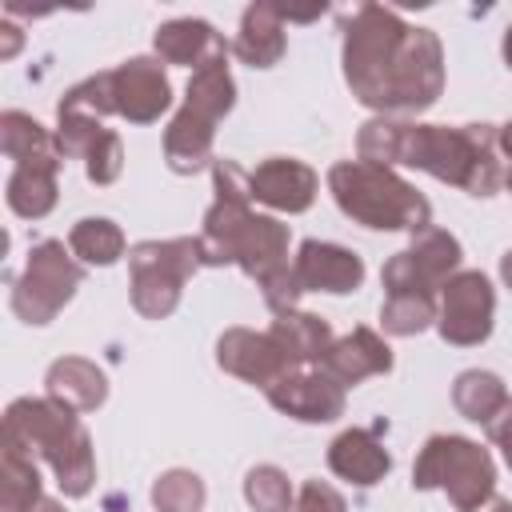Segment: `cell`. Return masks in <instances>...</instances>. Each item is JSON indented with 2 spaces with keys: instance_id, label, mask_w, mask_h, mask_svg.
<instances>
[{
  "instance_id": "cell-1",
  "label": "cell",
  "mask_w": 512,
  "mask_h": 512,
  "mask_svg": "<svg viewBox=\"0 0 512 512\" xmlns=\"http://www.w3.org/2000/svg\"><path fill=\"white\" fill-rule=\"evenodd\" d=\"M344 80L376 112H424L444 92L436 32L412 28L384 4H356L344 20Z\"/></svg>"
},
{
  "instance_id": "cell-2",
  "label": "cell",
  "mask_w": 512,
  "mask_h": 512,
  "mask_svg": "<svg viewBox=\"0 0 512 512\" xmlns=\"http://www.w3.org/2000/svg\"><path fill=\"white\" fill-rule=\"evenodd\" d=\"M496 128L488 124H404L392 116H376L360 128L356 152L368 164H408L444 184H456L472 196H492L504 184V168L496 160Z\"/></svg>"
},
{
  "instance_id": "cell-3",
  "label": "cell",
  "mask_w": 512,
  "mask_h": 512,
  "mask_svg": "<svg viewBox=\"0 0 512 512\" xmlns=\"http://www.w3.org/2000/svg\"><path fill=\"white\" fill-rule=\"evenodd\" d=\"M212 192L216 200L204 212V232L196 236L200 260L208 268L236 264L256 284L280 272L288 264V224L252 212L248 172H240V164L232 160H212Z\"/></svg>"
},
{
  "instance_id": "cell-4",
  "label": "cell",
  "mask_w": 512,
  "mask_h": 512,
  "mask_svg": "<svg viewBox=\"0 0 512 512\" xmlns=\"http://www.w3.org/2000/svg\"><path fill=\"white\" fill-rule=\"evenodd\" d=\"M4 440L24 448L28 456H44L48 468L56 472V484L64 496H88L96 480V456L84 424L76 412L56 404L52 396L44 400H12L4 412Z\"/></svg>"
},
{
  "instance_id": "cell-5",
  "label": "cell",
  "mask_w": 512,
  "mask_h": 512,
  "mask_svg": "<svg viewBox=\"0 0 512 512\" xmlns=\"http://www.w3.org/2000/svg\"><path fill=\"white\" fill-rule=\"evenodd\" d=\"M328 192L344 216L376 232H424L432 228L428 200L392 168L368 160H336L328 168Z\"/></svg>"
},
{
  "instance_id": "cell-6",
  "label": "cell",
  "mask_w": 512,
  "mask_h": 512,
  "mask_svg": "<svg viewBox=\"0 0 512 512\" xmlns=\"http://www.w3.org/2000/svg\"><path fill=\"white\" fill-rule=\"evenodd\" d=\"M232 104H236V84L228 72V48H220L192 72L188 96L172 116V124L164 128V160L172 172L192 176L212 160L216 124L220 116L232 112Z\"/></svg>"
},
{
  "instance_id": "cell-7",
  "label": "cell",
  "mask_w": 512,
  "mask_h": 512,
  "mask_svg": "<svg viewBox=\"0 0 512 512\" xmlns=\"http://www.w3.org/2000/svg\"><path fill=\"white\" fill-rule=\"evenodd\" d=\"M412 488H440L460 512L480 508L496 488V464L488 448L468 436H428L412 464Z\"/></svg>"
},
{
  "instance_id": "cell-8",
  "label": "cell",
  "mask_w": 512,
  "mask_h": 512,
  "mask_svg": "<svg viewBox=\"0 0 512 512\" xmlns=\"http://www.w3.org/2000/svg\"><path fill=\"white\" fill-rule=\"evenodd\" d=\"M204 268L200 260V240L176 236V240H140L128 252V272H132V308L144 320H164L180 304L184 280Z\"/></svg>"
},
{
  "instance_id": "cell-9",
  "label": "cell",
  "mask_w": 512,
  "mask_h": 512,
  "mask_svg": "<svg viewBox=\"0 0 512 512\" xmlns=\"http://www.w3.org/2000/svg\"><path fill=\"white\" fill-rule=\"evenodd\" d=\"M80 280L84 268L72 260V248H64L60 240H40L12 288V312L24 324H48L76 296Z\"/></svg>"
},
{
  "instance_id": "cell-10",
  "label": "cell",
  "mask_w": 512,
  "mask_h": 512,
  "mask_svg": "<svg viewBox=\"0 0 512 512\" xmlns=\"http://www.w3.org/2000/svg\"><path fill=\"white\" fill-rule=\"evenodd\" d=\"M456 272H460V240L444 228H424V232H416V240L404 252H396L384 264L380 280H384L388 296H404V292L436 296V292H444V284Z\"/></svg>"
},
{
  "instance_id": "cell-11",
  "label": "cell",
  "mask_w": 512,
  "mask_h": 512,
  "mask_svg": "<svg viewBox=\"0 0 512 512\" xmlns=\"http://www.w3.org/2000/svg\"><path fill=\"white\" fill-rule=\"evenodd\" d=\"M492 312H496V292L484 272H456L444 292H440V316L436 328L448 344L472 348L488 340L492 332Z\"/></svg>"
},
{
  "instance_id": "cell-12",
  "label": "cell",
  "mask_w": 512,
  "mask_h": 512,
  "mask_svg": "<svg viewBox=\"0 0 512 512\" xmlns=\"http://www.w3.org/2000/svg\"><path fill=\"white\" fill-rule=\"evenodd\" d=\"M112 80V116H124L128 124H152L172 104V84L152 56H132L108 72Z\"/></svg>"
},
{
  "instance_id": "cell-13",
  "label": "cell",
  "mask_w": 512,
  "mask_h": 512,
  "mask_svg": "<svg viewBox=\"0 0 512 512\" xmlns=\"http://www.w3.org/2000/svg\"><path fill=\"white\" fill-rule=\"evenodd\" d=\"M216 360L224 372L256 384V388H272L280 376L296 372L292 356L280 348V340L272 332H252V328H228L216 340Z\"/></svg>"
},
{
  "instance_id": "cell-14",
  "label": "cell",
  "mask_w": 512,
  "mask_h": 512,
  "mask_svg": "<svg viewBox=\"0 0 512 512\" xmlns=\"http://www.w3.org/2000/svg\"><path fill=\"white\" fill-rule=\"evenodd\" d=\"M268 404L304 424H328L344 412V384H336L324 368H296L268 388Z\"/></svg>"
},
{
  "instance_id": "cell-15",
  "label": "cell",
  "mask_w": 512,
  "mask_h": 512,
  "mask_svg": "<svg viewBox=\"0 0 512 512\" xmlns=\"http://www.w3.org/2000/svg\"><path fill=\"white\" fill-rule=\"evenodd\" d=\"M316 172L304 160L272 156L248 172V192L256 204H268L276 212H304L316 200Z\"/></svg>"
},
{
  "instance_id": "cell-16",
  "label": "cell",
  "mask_w": 512,
  "mask_h": 512,
  "mask_svg": "<svg viewBox=\"0 0 512 512\" xmlns=\"http://www.w3.org/2000/svg\"><path fill=\"white\" fill-rule=\"evenodd\" d=\"M296 280L300 292H356L364 280V260L344 248V244H328V240H304L296 260Z\"/></svg>"
},
{
  "instance_id": "cell-17",
  "label": "cell",
  "mask_w": 512,
  "mask_h": 512,
  "mask_svg": "<svg viewBox=\"0 0 512 512\" xmlns=\"http://www.w3.org/2000/svg\"><path fill=\"white\" fill-rule=\"evenodd\" d=\"M320 368H324L336 384L352 388V384H360V380H368V376L392 372V352H388V344H384L372 328H352L348 336H336V340H332V348L324 352Z\"/></svg>"
},
{
  "instance_id": "cell-18",
  "label": "cell",
  "mask_w": 512,
  "mask_h": 512,
  "mask_svg": "<svg viewBox=\"0 0 512 512\" xmlns=\"http://www.w3.org/2000/svg\"><path fill=\"white\" fill-rule=\"evenodd\" d=\"M328 468H332L340 480L356 484V488H372L376 480L388 476L392 456H388V448H384L368 428H348V432H340V436L328 444Z\"/></svg>"
},
{
  "instance_id": "cell-19",
  "label": "cell",
  "mask_w": 512,
  "mask_h": 512,
  "mask_svg": "<svg viewBox=\"0 0 512 512\" xmlns=\"http://www.w3.org/2000/svg\"><path fill=\"white\" fill-rule=\"evenodd\" d=\"M44 384H48V396L56 404H64L68 412H76V416L80 412H96L104 404V396H108L104 372L92 360H84V356H60L48 368Z\"/></svg>"
},
{
  "instance_id": "cell-20",
  "label": "cell",
  "mask_w": 512,
  "mask_h": 512,
  "mask_svg": "<svg viewBox=\"0 0 512 512\" xmlns=\"http://www.w3.org/2000/svg\"><path fill=\"white\" fill-rule=\"evenodd\" d=\"M60 156L52 160H28V164H16L12 176H8V208L24 220H40L56 208V176H60Z\"/></svg>"
},
{
  "instance_id": "cell-21",
  "label": "cell",
  "mask_w": 512,
  "mask_h": 512,
  "mask_svg": "<svg viewBox=\"0 0 512 512\" xmlns=\"http://www.w3.org/2000/svg\"><path fill=\"white\" fill-rule=\"evenodd\" d=\"M232 52L252 68H272L284 56V12L276 4H252L240 20Z\"/></svg>"
},
{
  "instance_id": "cell-22",
  "label": "cell",
  "mask_w": 512,
  "mask_h": 512,
  "mask_svg": "<svg viewBox=\"0 0 512 512\" xmlns=\"http://www.w3.org/2000/svg\"><path fill=\"white\" fill-rule=\"evenodd\" d=\"M220 48H228V44L220 40V32H216L208 20H196V16H180V20H168V24L156 28V52H160V60H168V64H188L192 72H196L208 56H216Z\"/></svg>"
},
{
  "instance_id": "cell-23",
  "label": "cell",
  "mask_w": 512,
  "mask_h": 512,
  "mask_svg": "<svg viewBox=\"0 0 512 512\" xmlns=\"http://www.w3.org/2000/svg\"><path fill=\"white\" fill-rule=\"evenodd\" d=\"M268 332L280 340V348L292 356L296 368H320L324 352H328L332 340H336L332 328H328V320H320V316H312V312H284V316L272 320Z\"/></svg>"
},
{
  "instance_id": "cell-24",
  "label": "cell",
  "mask_w": 512,
  "mask_h": 512,
  "mask_svg": "<svg viewBox=\"0 0 512 512\" xmlns=\"http://www.w3.org/2000/svg\"><path fill=\"white\" fill-rule=\"evenodd\" d=\"M40 500H44L40 496V472H36L32 456L4 440V456H0V508L4 512H36Z\"/></svg>"
},
{
  "instance_id": "cell-25",
  "label": "cell",
  "mask_w": 512,
  "mask_h": 512,
  "mask_svg": "<svg viewBox=\"0 0 512 512\" xmlns=\"http://www.w3.org/2000/svg\"><path fill=\"white\" fill-rule=\"evenodd\" d=\"M452 404L460 416L476 420V424H488L504 404H508V388L496 372H480V368H468L456 376L452 384Z\"/></svg>"
},
{
  "instance_id": "cell-26",
  "label": "cell",
  "mask_w": 512,
  "mask_h": 512,
  "mask_svg": "<svg viewBox=\"0 0 512 512\" xmlns=\"http://www.w3.org/2000/svg\"><path fill=\"white\" fill-rule=\"evenodd\" d=\"M0 148H4V156L16 160V164L60 156L56 136H52L44 124H36L28 112H4V116H0ZM60 160H64V156H60Z\"/></svg>"
},
{
  "instance_id": "cell-27",
  "label": "cell",
  "mask_w": 512,
  "mask_h": 512,
  "mask_svg": "<svg viewBox=\"0 0 512 512\" xmlns=\"http://www.w3.org/2000/svg\"><path fill=\"white\" fill-rule=\"evenodd\" d=\"M68 248L72 256H80L84 264H96V268H108L124 256V232L120 224L104 220V216H84L72 224L68 232Z\"/></svg>"
},
{
  "instance_id": "cell-28",
  "label": "cell",
  "mask_w": 512,
  "mask_h": 512,
  "mask_svg": "<svg viewBox=\"0 0 512 512\" xmlns=\"http://www.w3.org/2000/svg\"><path fill=\"white\" fill-rule=\"evenodd\" d=\"M436 296H384V308H380V324L388 336H416L424 332L432 320H436Z\"/></svg>"
},
{
  "instance_id": "cell-29",
  "label": "cell",
  "mask_w": 512,
  "mask_h": 512,
  "mask_svg": "<svg viewBox=\"0 0 512 512\" xmlns=\"http://www.w3.org/2000/svg\"><path fill=\"white\" fill-rule=\"evenodd\" d=\"M204 480L188 468H168L152 484V504L156 512H200L204 508Z\"/></svg>"
},
{
  "instance_id": "cell-30",
  "label": "cell",
  "mask_w": 512,
  "mask_h": 512,
  "mask_svg": "<svg viewBox=\"0 0 512 512\" xmlns=\"http://www.w3.org/2000/svg\"><path fill=\"white\" fill-rule=\"evenodd\" d=\"M244 500L256 512H292V504H296L292 484H288V476L276 464H256L244 476Z\"/></svg>"
},
{
  "instance_id": "cell-31",
  "label": "cell",
  "mask_w": 512,
  "mask_h": 512,
  "mask_svg": "<svg viewBox=\"0 0 512 512\" xmlns=\"http://www.w3.org/2000/svg\"><path fill=\"white\" fill-rule=\"evenodd\" d=\"M120 168H124V144H120V136L108 128V132L88 148L84 172H88L92 184H112V180L120 176Z\"/></svg>"
},
{
  "instance_id": "cell-32",
  "label": "cell",
  "mask_w": 512,
  "mask_h": 512,
  "mask_svg": "<svg viewBox=\"0 0 512 512\" xmlns=\"http://www.w3.org/2000/svg\"><path fill=\"white\" fill-rule=\"evenodd\" d=\"M292 512H348V504H344V496H340L332 484H324V480H308V484L296 492Z\"/></svg>"
},
{
  "instance_id": "cell-33",
  "label": "cell",
  "mask_w": 512,
  "mask_h": 512,
  "mask_svg": "<svg viewBox=\"0 0 512 512\" xmlns=\"http://www.w3.org/2000/svg\"><path fill=\"white\" fill-rule=\"evenodd\" d=\"M484 432L492 436V444L504 452V464L512 468V400H508V404H504V408L484 424Z\"/></svg>"
},
{
  "instance_id": "cell-34",
  "label": "cell",
  "mask_w": 512,
  "mask_h": 512,
  "mask_svg": "<svg viewBox=\"0 0 512 512\" xmlns=\"http://www.w3.org/2000/svg\"><path fill=\"white\" fill-rule=\"evenodd\" d=\"M4 36H8V40H4L0 56H4V60H12V56H16V48H20V32H16L12 24H4Z\"/></svg>"
},
{
  "instance_id": "cell-35",
  "label": "cell",
  "mask_w": 512,
  "mask_h": 512,
  "mask_svg": "<svg viewBox=\"0 0 512 512\" xmlns=\"http://www.w3.org/2000/svg\"><path fill=\"white\" fill-rule=\"evenodd\" d=\"M472 512H512V500H504V496L492 492V496H488L480 508H472Z\"/></svg>"
},
{
  "instance_id": "cell-36",
  "label": "cell",
  "mask_w": 512,
  "mask_h": 512,
  "mask_svg": "<svg viewBox=\"0 0 512 512\" xmlns=\"http://www.w3.org/2000/svg\"><path fill=\"white\" fill-rule=\"evenodd\" d=\"M496 144H500V152H504V156H508V164H512V120L496 132Z\"/></svg>"
},
{
  "instance_id": "cell-37",
  "label": "cell",
  "mask_w": 512,
  "mask_h": 512,
  "mask_svg": "<svg viewBox=\"0 0 512 512\" xmlns=\"http://www.w3.org/2000/svg\"><path fill=\"white\" fill-rule=\"evenodd\" d=\"M500 280H504V284L512 288V248H508V252L500 256Z\"/></svg>"
},
{
  "instance_id": "cell-38",
  "label": "cell",
  "mask_w": 512,
  "mask_h": 512,
  "mask_svg": "<svg viewBox=\"0 0 512 512\" xmlns=\"http://www.w3.org/2000/svg\"><path fill=\"white\" fill-rule=\"evenodd\" d=\"M36 512H68V508H64L60 500H40V504H36Z\"/></svg>"
},
{
  "instance_id": "cell-39",
  "label": "cell",
  "mask_w": 512,
  "mask_h": 512,
  "mask_svg": "<svg viewBox=\"0 0 512 512\" xmlns=\"http://www.w3.org/2000/svg\"><path fill=\"white\" fill-rule=\"evenodd\" d=\"M504 60H508V68H512V24L504 28Z\"/></svg>"
}]
</instances>
